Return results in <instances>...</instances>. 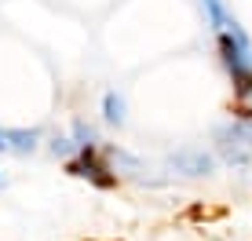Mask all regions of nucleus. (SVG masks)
Listing matches in <instances>:
<instances>
[{
	"instance_id": "3",
	"label": "nucleus",
	"mask_w": 252,
	"mask_h": 241,
	"mask_svg": "<svg viewBox=\"0 0 252 241\" xmlns=\"http://www.w3.org/2000/svg\"><path fill=\"white\" fill-rule=\"evenodd\" d=\"M110 161H114V168H117V172H125V176L139 179V183H164V176H150V168H146L139 157L125 153V150H110Z\"/></svg>"
},
{
	"instance_id": "4",
	"label": "nucleus",
	"mask_w": 252,
	"mask_h": 241,
	"mask_svg": "<svg viewBox=\"0 0 252 241\" xmlns=\"http://www.w3.org/2000/svg\"><path fill=\"white\" fill-rule=\"evenodd\" d=\"M102 110H106V120H110V124H121V120H125V99L114 95V91L102 99Z\"/></svg>"
},
{
	"instance_id": "2",
	"label": "nucleus",
	"mask_w": 252,
	"mask_h": 241,
	"mask_svg": "<svg viewBox=\"0 0 252 241\" xmlns=\"http://www.w3.org/2000/svg\"><path fill=\"white\" fill-rule=\"evenodd\" d=\"M168 165L176 168V172H183V176H208V172H212V157H208L205 150L187 146V150H176V153H172Z\"/></svg>"
},
{
	"instance_id": "1",
	"label": "nucleus",
	"mask_w": 252,
	"mask_h": 241,
	"mask_svg": "<svg viewBox=\"0 0 252 241\" xmlns=\"http://www.w3.org/2000/svg\"><path fill=\"white\" fill-rule=\"evenodd\" d=\"M69 172L81 176V179H92L95 186H114V179H117V176H110V168L102 165L99 157H95V150H81V157L69 161Z\"/></svg>"
}]
</instances>
